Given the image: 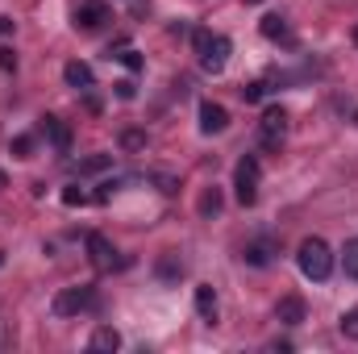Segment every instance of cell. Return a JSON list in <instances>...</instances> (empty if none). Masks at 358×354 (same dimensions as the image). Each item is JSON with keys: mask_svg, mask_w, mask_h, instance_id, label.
<instances>
[{"mask_svg": "<svg viewBox=\"0 0 358 354\" xmlns=\"http://www.w3.org/2000/svg\"><path fill=\"white\" fill-rule=\"evenodd\" d=\"M296 263H300V271H304L313 283H325V279L334 275V250H329L321 238H308V242H300Z\"/></svg>", "mask_w": 358, "mask_h": 354, "instance_id": "cell-1", "label": "cell"}, {"mask_svg": "<svg viewBox=\"0 0 358 354\" xmlns=\"http://www.w3.org/2000/svg\"><path fill=\"white\" fill-rule=\"evenodd\" d=\"M259 176H263V171H259V159H255V155H246V159L238 163V171H234L238 204H246V208H250V204L259 200Z\"/></svg>", "mask_w": 358, "mask_h": 354, "instance_id": "cell-2", "label": "cell"}, {"mask_svg": "<svg viewBox=\"0 0 358 354\" xmlns=\"http://www.w3.org/2000/svg\"><path fill=\"white\" fill-rule=\"evenodd\" d=\"M92 300H96V292H92L88 283H80V288H63L50 309H55V317H76V313L92 309Z\"/></svg>", "mask_w": 358, "mask_h": 354, "instance_id": "cell-3", "label": "cell"}, {"mask_svg": "<svg viewBox=\"0 0 358 354\" xmlns=\"http://www.w3.org/2000/svg\"><path fill=\"white\" fill-rule=\"evenodd\" d=\"M283 129H287V108L271 104L267 113H263V146H267V150H279V142H283Z\"/></svg>", "mask_w": 358, "mask_h": 354, "instance_id": "cell-4", "label": "cell"}, {"mask_svg": "<svg viewBox=\"0 0 358 354\" xmlns=\"http://www.w3.org/2000/svg\"><path fill=\"white\" fill-rule=\"evenodd\" d=\"M88 255H92V267H96V271H113V267H121L117 250H113V242H108L104 234H88Z\"/></svg>", "mask_w": 358, "mask_h": 354, "instance_id": "cell-5", "label": "cell"}, {"mask_svg": "<svg viewBox=\"0 0 358 354\" xmlns=\"http://www.w3.org/2000/svg\"><path fill=\"white\" fill-rule=\"evenodd\" d=\"M71 17H76L80 29H100V25L108 21V4H104V0H80Z\"/></svg>", "mask_w": 358, "mask_h": 354, "instance_id": "cell-6", "label": "cell"}, {"mask_svg": "<svg viewBox=\"0 0 358 354\" xmlns=\"http://www.w3.org/2000/svg\"><path fill=\"white\" fill-rule=\"evenodd\" d=\"M200 129H204V134H225V129H229V113H225V104L204 100V104H200Z\"/></svg>", "mask_w": 358, "mask_h": 354, "instance_id": "cell-7", "label": "cell"}, {"mask_svg": "<svg viewBox=\"0 0 358 354\" xmlns=\"http://www.w3.org/2000/svg\"><path fill=\"white\" fill-rule=\"evenodd\" d=\"M229 50H234V46H229V38H213V42H208V50L200 55V67H204V71H221V67H225V59H229Z\"/></svg>", "mask_w": 358, "mask_h": 354, "instance_id": "cell-8", "label": "cell"}, {"mask_svg": "<svg viewBox=\"0 0 358 354\" xmlns=\"http://www.w3.org/2000/svg\"><path fill=\"white\" fill-rule=\"evenodd\" d=\"M38 134H46L59 150H71V125H63L59 117H42L38 121Z\"/></svg>", "mask_w": 358, "mask_h": 354, "instance_id": "cell-9", "label": "cell"}, {"mask_svg": "<svg viewBox=\"0 0 358 354\" xmlns=\"http://www.w3.org/2000/svg\"><path fill=\"white\" fill-rule=\"evenodd\" d=\"M259 29H263V38H271V42H283V46H296V38H292V29H287V21H283L279 13H267V17L259 21Z\"/></svg>", "mask_w": 358, "mask_h": 354, "instance_id": "cell-10", "label": "cell"}, {"mask_svg": "<svg viewBox=\"0 0 358 354\" xmlns=\"http://www.w3.org/2000/svg\"><path fill=\"white\" fill-rule=\"evenodd\" d=\"M63 80H67V88H80V92H88L92 84H96V76H92V67H88V63H80V59L63 67Z\"/></svg>", "mask_w": 358, "mask_h": 354, "instance_id": "cell-11", "label": "cell"}, {"mask_svg": "<svg viewBox=\"0 0 358 354\" xmlns=\"http://www.w3.org/2000/svg\"><path fill=\"white\" fill-rule=\"evenodd\" d=\"M275 317H279L283 325H300V321H304V300H300V296H283V300L275 304Z\"/></svg>", "mask_w": 358, "mask_h": 354, "instance_id": "cell-12", "label": "cell"}, {"mask_svg": "<svg viewBox=\"0 0 358 354\" xmlns=\"http://www.w3.org/2000/svg\"><path fill=\"white\" fill-rule=\"evenodd\" d=\"M196 313H200V321H208V325L217 321V292H213L208 283L196 288Z\"/></svg>", "mask_w": 358, "mask_h": 354, "instance_id": "cell-13", "label": "cell"}, {"mask_svg": "<svg viewBox=\"0 0 358 354\" xmlns=\"http://www.w3.org/2000/svg\"><path fill=\"white\" fill-rule=\"evenodd\" d=\"M92 351H121V334H117V330H113V325H100V330H96V334H92V342H88Z\"/></svg>", "mask_w": 358, "mask_h": 354, "instance_id": "cell-14", "label": "cell"}, {"mask_svg": "<svg viewBox=\"0 0 358 354\" xmlns=\"http://www.w3.org/2000/svg\"><path fill=\"white\" fill-rule=\"evenodd\" d=\"M146 142H150L146 129H121V150H125V155H142Z\"/></svg>", "mask_w": 358, "mask_h": 354, "instance_id": "cell-15", "label": "cell"}, {"mask_svg": "<svg viewBox=\"0 0 358 354\" xmlns=\"http://www.w3.org/2000/svg\"><path fill=\"white\" fill-rule=\"evenodd\" d=\"M155 275H159V279H167V283H171V279H179V275H183V263H179V255H163V259L155 263Z\"/></svg>", "mask_w": 358, "mask_h": 354, "instance_id": "cell-16", "label": "cell"}, {"mask_svg": "<svg viewBox=\"0 0 358 354\" xmlns=\"http://www.w3.org/2000/svg\"><path fill=\"white\" fill-rule=\"evenodd\" d=\"M221 204H225V200H221V187H208V192L200 196V204H196V208H200V217H217V213H221Z\"/></svg>", "mask_w": 358, "mask_h": 354, "instance_id": "cell-17", "label": "cell"}, {"mask_svg": "<svg viewBox=\"0 0 358 354\" xmlns=\"http://www.w3.org/2000/svg\"><path fill=\"white\" fill-rule=\"evenodd\" d=\"M242 259H246L250 267H267L271 263V246L267 242H250V246L242 250Z\"/></svg>", "mask_w": 358, "mask_h": 354, "instance_id": "cell-18", "label": "cell"}, {"mask_svg": "<svg viewBox=\"0 0 358 354\" xmlns=\"http://www.w3.org/2000/svg\"><path fill=\"white\" fill-rule=\"evenodd\" d=\"M113 167V155H88L84 163H80V176H100V171H108Z\"/></svg>", "mask_w": 358, "mask_h": 354, "instance_id": "cell-19", "label": "cell"}, {"mask_svg": "<svg viewBox=\"0 0 358 354\" xmlns=\"http://www.w3.org/2000/svg\"><path fill=\"white\" fill-rule=\"evenodd\" d=\"M342 267H346V275H350V279H358V238L346 242V250H342Z\"/></svg>", "mask_w": 358, "mask_h": 354, "instance_id": "cell-20", "label": "cell"}, {"mask_svg": "<svg viewBox=\"0 0 358 354\" xmlns=\"http://www.w3.org/2000/svg\"><path fill=\"white\" fill-rule=\"evenodd\" d=\"M63 204L67 208H84V204H92V192H84V187H63Z\"/></svg>", "mask_w": 358, "mask_h": 354, "instance_id": "cell-21", "label": "cell"}, {"mask_svg": "<svg viewBox=\"0 0 358 354\" xmlns=\"http://www.w3.org/2000/svg\"><path fill=\"white\" fill-rule=\"evenodd\" d=\"M8 150H13L17 159H29V155H34V134H17V138L8 142Z\"/></svg>", "mask_w": 358, "mask_h": 354, "instance_id": "cell-22", "label": "cell"}, {"mask_svg": "<svg viewBox=\"0 0 358 354\" xmlns=\"http://www.w3.org/2000/svg\"><path fill=\"white\" fill-rule=\"evenodd\" d=\"M342 334H346L350 342H358V309H350V313H342Z\"/></svg>", "mask_w": 358, "mask_h": 354, "instance_id": "cell-23", "label": "cell"}, {"mask_svg": "<svg viewBox=\"0 0 358 354\" xmlns=\"http://www.w3.org/2000/svg\"><path fill=\"white\" fill-rule=\"evenodd\" d=\"M263 96H267V84H263V80H259V84H246V88H242V100H246V104H259Z\"/></svg>", "mask_w": 358, "mask_h": 354, "instance_id": "cell-24", "label": "cell"}, {"mask_svg": "<svg viewBox=\"0 0 358 354\" xmlns=\"http://www.w3.org/2000/svg\"><path fill=\"white\" fill-rule=\"evenodd\" d=\"M155 183H159V192H163V196H176V192H179V179L167 176V171H159V176H155Z\"/></svg>", "mask_w": 358, "mask_h": 354, "instance_id": "cell-25", "label": "cell"}, {"mask_svg": "<svg viewBox=\"0 0 358 354\" xmlns=\"http://www.w3.org/2000/svg\"><path fill=\"white\" fill-rule=\"evenodd\" d=\"M113 59H121V63H125L129 71H142V55H138V50H129V46H125L121 55H113Z\"/></svg>", "mask_w": 358, "mask_h": 354, "instance_id": "cell-26", "label": "cell"}, {"mask_svg": "<svg viewBox=\"0 0 358 354\" xmlns=\"http://www.w3.org/2000/svg\"><path fill=\"white\" fill-rule=\"evenodd\" d=\"M113 92H117V100H134V96H138V84H134V80H117Z\"/></svg>", "mask_w": 358, "mask_h": 354, "instance_id": "cell-27", "label": "cell"}, {"mask_svg": "<svg viewBox=\"0 0 358 354\" xmlns=\"http://www.w3.org/2000/svg\"><path fill=\"white\" fill-rule=\"evenodd\" d=\"M208 42H213V34H208V29H192V46H196V55H204V50H208Z\"/></svg>", "mask_w": 358, "mask_h": 354, "instance_id": "cell-28", "label": "cell"}, {"mask_svg": "<svg viewBox=\"0 0 358 354\" xmlns=\"http://www.w3.org/2000/svg\"><path fill=\"white\" fill-rule=\"evenodd\" d=\"M0 71H17V55L8 46H0Z\"/></svg>", "mask_w": 358, "mask_h": 354, "instance_id": "cell-29", "label": "cell"}, {"mask_svg": "<svg viewBox=\"0 0 358 354\" xmlns=\"http://www.w3.org/2000/svg\"><path fill=\"white\" fill-rule=\"evenodd\" d=\"M13 34V17H0V38H8Z\"/></svg>", "mask_w": 358, "mask_h": 354, "instance_id": "cell-30", "label": "cell"}, {"mask_svg": "<svg viewBox=\"0 0 358 354\" xmlns=\"http://www.w3.org/2000/svg\"><path fill=\"white\" fill-rule=\"evenodd\" d=\"M4 187H8V176H4V171H0V192H4Z\"/></svg>", "mask_w": 358, "mask_h": 354, "instance_id": "cell-31", "label": "cell"}, {"mask_svg": "<svg viewBox=\"0 0 358 354\" xmlns=\"http://www.w3.org/2000/svg\"><path fill=\"white\" fill-rule=\"evenodd\" d=\"M242 4H263V0H242Z\"/></svg>", "mask_w": 358, "mask_h": 354, "instance_id": "cell-32", "label": "cell"}, {"mask_svg": "<svg viewBox=\"0 0 358 354\" xmlns=\"http://www.w3.org/2000/svg\"><path fill=\"white\" fill-rule=\"evenodd\" d=\"M355 42H358V25H355Z\"/></svg>", "mask_w": 358, "mask_h": 354, "instance_id": "cell-33", "label": "cell"}, {"mask_svg": "<svg viewBox=\"0 0 358 354\" xmlns=\"http://www.w3.org/2000/svg\"><path fill=\"white\" fill-rule=\"evenodd\" d=\"M0 267H4V255H0Z\"/></svg>", "mask_w": 358, "mask_h": 354, "instance_id": "cell-34", "label": "cell"}]
</instances>
